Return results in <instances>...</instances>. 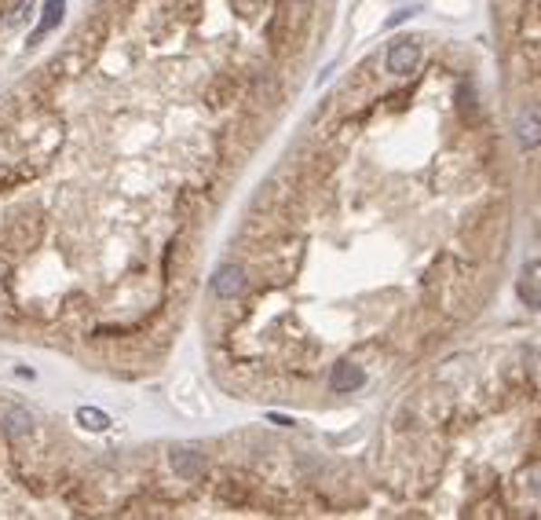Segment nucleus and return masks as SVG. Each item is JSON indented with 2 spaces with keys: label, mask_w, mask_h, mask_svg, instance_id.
Listing matches in <instances>:
<instances>
[{
  "label": "nucleus",
  "mask_w": 541,
  "mask_h": 520,
  "mask_svg": "<svg viewBox=\"0 0 541 520\" xmlns=\"http://www.w3.org/2000/svg\"><path fill=\"white\" fill-rule=\"evenodd\" d=\"M512 132H516L519 150L541 147V114H537L534 107H523V111L516 114V121H512Z\"/></svg>",
  "instance_id": "f03ea898"
},
{
  "label": "nucleus",
  "mask_w": 541,
  "mask_h": 520,
  "mask_svg": "<svg viewBox=\"0 0 541 520\" xmlns=\"http://www.w3.org/2000/svg\"><path fill=\"white\" fill-rule=\"evenodd\" d=\"M30 15H33V0H15V5L8 8V15H5V30H8V34L19 30Z\"/></svg>",
  "instance_id": "1a4fd4ad"
},
{
  "label": "nucleus",
  "mask_w": 541,
  "mask_h": 520,
  "mask_svg": "<svg viewBox=\"0 0 541 520\" xmlns=\"http://www.w3.org/2000/svg\"><path fill=\"white\" fill-rule=\"evenodd\" d=\"M242 290H245V272H242L238 265L216 268V275H213V294H216L220 301H234V297H242Z\"/></svg>",
  "instance_id": "7ed1b4c3"
},
{
  "label": "nucleus",
  "mask_w": 541,
  "mask_h": 520,
  "mask_svg": "<svg viewBox=\"0 0 541 520\" xmlns=\"http://www.w3.org/2000/svg\"><path fill=\"white\" fill-rule=\"evenodd\" d=\"M308 5H311V0H282V12H286V19H289L293 26H300L304 15H308Z\"/></svg>",
  "instance_id": "9b49d317"
},
{
  "label": "nucleus",
  "mask_w": 541,
  "mask_h": 520,
  "mask_svg": "<svg viewBox=\"0 0 541 520\" xmlns=\"http://www.w3.org/2000/svg\"><path fill=\"white\" fill-rule=\"evenodd\" d=\"M421 66V44L413 37H403L388 48V73L392 77H413Z\"/></svg>",
  "instance_id": "f257e3e1"
},
{
  "label": "nucleus",
  "mask_w": 541,
  "mask_h": 520,
  "mask_svg": "<svg viewBox=\"0 0 541 520\" xmlns=\"http://www.w3.org/2000/svg\"><path fill=\"white\" fill-rule=\"evenodd\" d=\"M363 381H366L363 367L351 363V360L337 363L333 374H329V389H333V392H355V389H363Z\"/></svg>",
  "instance_id": "39448f33"
},
{
  "label": "nucleus",
  "mask_w": 541,
  "mask_h": 520,
  "mask_svg": "<svg viewBox=\"0 0 541 520\" xmlns=\"http://www.w3.org/2000/svg\"><path fill=\"white\" fill-rule=\"evenodd\" d=\"M516 294H519L530 308L541 304V260H527V265H523V275H519V283H516Z\"/></svg>",
  "instance_id": "20e7f679"
},
{
  "label": "nucleus",
  "mask_w": 541,
  "mask_h": 520,
  "mask_svg": "<svg viewBox=\"0 0 541 520\" xmlns=\"http://www.w3.org/2000/svg\"><path fill=\"white\" fill-rule=\"evenodd\" d=\"M168 462H172V469H176V477L179 480H202V473H205V458L198 455V451H172L168 455Z\"/></svg>",
  "instance_id": "423d86ee"
},
{
  "label": "nucleus",
  "mask_w": 541,
  "mask_h": 520,
  "mask_svg": "<svg viewBox=\"0 0 541 520\" xmlns=\"http://www.w3.org/2000/svg\"><path fill=\"white\" fill-rule=\"evenodd\" d=\"M249 5H256V0H249Z\"/></svg>",
  "instance_id": "ddd939ff"
},
{
  "label": "nucleus",
  "mask_w": 541,
  "mask_h": 520,
  "mask_svg": "<svg viewBox=\"0 0 541 520\" xmlns=\"http://www.w3.org/2000/svg\"><path fill=\"white\" fill-rule=\"evenodd\" d=\"M62 12H66V0H44V15H41V26H37V37L48 34L62 19Z\"/></svg>",
  "instance_id": "9d476101"
},
{
  "label": "nucleus",
  "mask_w": 541,
  "mask_h": 520,
  "mask_svg": "<svg viewBox=\"0 0 541 520\" xmlns=\"http://www.w3.org/2000/svg\"><path fill=\"white\" fill-rule=\"evenodd\" d=\"M5 432H8V440H12V444L26 440L30 432H33V418H30V410H23V407H12V410L5 414Z\"/></svg>",
  "instance_id": "0eeeda50"
},
{
  "label": "nucleus",
  "mask_w": 541,
  "mask_h": 520,
  "mask_svg": "<svg viewBox=\"0 0 541 520\" xmlns=\"http://www.w3.org/2000/svg\"><path fill=\"white\" fill-rule=\"evenodd\" d=\"M77 421H81L88 432H103V429H110V414L100 410V407H77Z\"/></svg>",
  "instance_id": "6e6552de"
},
{
  "label": "nucleus",
  "mask_w": 541,
  "mask_h": 520,
  "mask_svg": "<svg viewBox=\"0 0 541 520\" xmlns=\"http://www.w3.org/2000/svg\"><path fill=\"white\" fill-rule=\"evenodd\" d=\"M417 15V8H403V12H395L392 19H388V26H399V23H406V19H413Z\"/></svg>",
  "instance_id": "f8f14e48"
}]
</instances>
